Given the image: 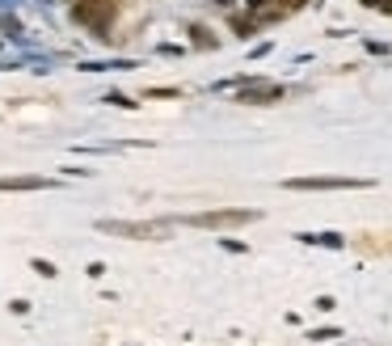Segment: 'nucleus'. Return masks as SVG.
Here are the masks:
<instances>
[{
	"label": "nucleus",
	"instance_id": "nucleus-1",
	"mask_svg": "<svg viewBox=\"0 0 392 346\" xmlns=\"http://www.w3.org/2000/svg\"><path fill=\"white\" fill-rule=\"evenodd\" d=\"M114 17H119V0H76L72 5V21L85 26L93 38H110Z\"/></svg>",
	"mask_w": 392,
	"mask_h": 346
},
{
	"label": "nucleus",
	"instance_id": "nucleus-2",
	"mask_svg": "<svg viewBox=\"0 0 392 346\" xmlns=\"http://www.w3.org/2000/svg\"><path fill=\"white\" fill-rule=\"evenodd\" d=\"M257 211L249 207H223V211H198V216H186V224L194 228H241V224H253Z\"/></svg>",
	"mask_w": 392,
	"mask_h": 346
},
{
	"label": "nucleus",
	"instance_id": "nucleus-3",
	"mask_svg": "<svg viewBox=\"0 0 392 346\" xmlns=\"http://www.w3.org/2000/svg\"><path fill=\"white\" fill-rule=\"evenodd\" d=\"M97 228L101 232H114V236H135V241L169 232V224H164V220H101Z\"/></svg>",
	"mask_w": 392,
	"mask_h": 346
},
{
	"label": "nucleus",
	"instance_id": "nucleus-4",
	"mask_svg": "<svg viewBox=\"0 0 392 346\" xmlns=\"http://www.w3.org/2000/svg\"><path fill=\"white\" fill-rule=\"evenodd\" d=\"M287 190H367L371 178H287Z\"/></svg>",
	"mask_w": 392,
	"mask_h": 346
},
{
	"label": "nucleus",
	"instance_id": "nucleus-5",
	"mask_svg": "<svg viewBox=\"0 0 392 346\" xmlns=\"http://www.w3.org/2000/svg\"><path fill=\"white\" fill-rule=\"evenodd\" d=\"M283 85H266V80H249L241 93H237V102L241 106H270V102H283Z\"/></svg>",
	"mask_w": 392,
	"mask_h": 346
},
{
	"label": "nucleus",
	"instance_id": "nucleus-6",
	"mask_svg": "<svg viewBox=\"0 0 392 346\" xmlns=\"http://www.w3.org/2000/svg\"><path fill=\"white\" fill-rule=\"evenodd\" d=\"M46 178H0V190H46Z\"/></svg>",
	"mask_w": 392,
	"mask_h": 346
},
{
	"label": "nucleus",
	"instance_id": "nucleus-7",
	"mask_svg": "<svg viewBox=\"0 0 392 346\" xmlns=\"http://www.w3.org/2000/svg\"><path fill=\"white\" fill-rule=\"evenodd\" d=\"M300 241H304V245H329V250H338V245H342L338 232H304Z\"/></svg>",
	"mask_w": 392,
	"mask_h": 346
},
{
	"label": "nucleus",
	"instance_id": "nucleus-8",
	"mask_svg": "<svg viewBox=\"0 0 392 346\" xmlns=\"http://www.w3.org/2000/svg\"><path fill=\"white\" fill-rule=\"evenodd\" d=\"M232 30H237V38H253L257 21H253V17H237V21H232Z\"/></svg>",
	"mask_w": 392,
	"mask_h": 346
},
{
	"label": "nucleus",
	"instance_id": "nucleus-9",
	"mask_svg": "<svg viewBox=\"0 0 392 346\" xmlns=\"http://www.w3.org/2000/svg\"><path fill=\"white\" fill-rule=\"evenodd\" d=\"M194 34V46H207V51H211V46H215V38L207 34V30H190Z\"/></svg>",
	"mask_w": 392,
	"mask_h": 346
},
{
	"label": "nucleus",
	"instance_id": "nucleus-10",
	"mask_svg": "<svg viewBox=\"0 0 392 346\" xmlns=\"http://www.w3.org/2000/svg\"><path fill=\"white\" fill-rule=\"evenodd\" d=\"M308 338H312V342H329V338H342V334H338V329H312Z\"/></svg>",
	"mask_w": 392,
	"mask_h": 346
},
{
	"label": "nucleus",
	"instance_id": "nucleus-11",
	"mask_svg": "<svg viewBox=\"0 0 392 346\" xmlns=\"http://www.w3.org/2000/svg\"><path fill=\"white\" fill-rule=\"evenodd\" d=\"M0 26H5V30H9V38H22V26H17L13 17H0Z\"/></svg>",
	"mask_w": 392,
	"mask_h": 346
},
{
	"label": "nucleus",
	"instance_id": "nucleus-12",
	"mask_svg": "<svg viewBox=\"0 0 392 346\" xmlns=\"http://www.w3.org/2000/svg\"><path fill=\"white\" fill-rule=\"evenodd\" d=\"M367 9H380V13H392V0H363Z\"/></svg>",
	"mask_w": 392,
	"mask_h": 346
},
{
	"label": "nucleus",
	"instance_id": "nucleus-13",
	"mask_svg": "<svg viewBox=\"0 0 392 346\" xmlns=\"http://www.w3.org/2000/svg\"><path fill=\"white\" fill-rule=\"evenodd\" d=\"M34 270H38V275H46V279H51V275H55V266H51V262H42V258H38V262H34Z\"/></svg>",
	"mask_w": 392,
	"mask_h": 346
},
{
	"label": "nucleus",
	"instance_id": "nucleus-14",
	"mask_svg": "<svg viewBox=\"0 0 392 346\" xmlns=\"http://www.w3.org/2000/svg\"><path fill=\"white\" fill-rule=\"evenodd\" d=\"M245 9H266V0H241Z\"/></svg>",
	"mask_w": 392,
	"mask_h": 346
},
{
	"label": "nucleus",
	"instance_id": "nucleus-15",
	"mask_svg": "<svg viewBox=\"0 0 392 346\" xmlns=\"http://www.w3.org/2000/svg\"><path fill=\"white\" fill-rule=\"evenodd\" d=\"M38 5H55V0H38Z\"/></svg>",
	"mask_w": 392,
	"mask_h": 346
},
{
	"label": "nucleus",
	"instance_id": "nucleus-16",
	"mask_svg": "<svg viewBox=\"0 0 392 346\" xmlns=\"http://www.w3.org/2000/svg\"><path fill=\"white\" fill-rule=\"evenodd\" d=\"M5 5H22V0H5Z\"/></svg>",
	"mask_w": 392,
	"mask_h": 346
},
{
	"label": "nucleus",
	"instance_id": "nucleus-17",
	"mask_svg": "<svg viewBox=\"0 0 392 346\" xmlns=\"http://www.w3.org/2000/svg\"><path fill=\"white\" fill-rule=\"evenodd\" d=\"M68 5H76V0H68Z\"/></svg>",
	"mask_w": 392,
	"mask_h": 346
}]
</instances>
